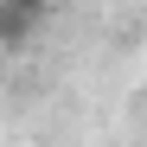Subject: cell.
<instances>
[{
	"mask_svg": "<svg viewBox=\"0 0 147 147\" xmlns=\"http://www.w3.org/2000/svg\"><path fill=\"white\" fill-rule=\"evenodd\" d=\"M45 19H51V7H45V0H0V51L32 45V38L45 32Z\"/></svg>",
	"mask_w": 147,
	"mask_h": 147,
	"instance_id": "1",
	"label": "cell"
}]
</instances>
